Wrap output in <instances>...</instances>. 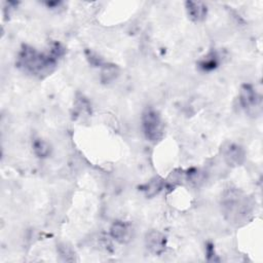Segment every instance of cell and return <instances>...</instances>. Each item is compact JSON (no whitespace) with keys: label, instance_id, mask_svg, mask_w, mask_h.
<instances>
[{"label":"cell","instance_id":"10","mask_svg":"<svg viewBox=\"0 0 263 263\" xmlns=\"http://www.w3.org/2000/svg\"><path fill=\"white\" fill-rule=\"evenodd\" d=\"M33 149H34V152L35 154L38 156V157H41V158H44V157H47L50 153V147L49 145L44 142L43 140H35L33 142Z\"/></svg>","mask_w":263,"mask_h":263},{"label":"cell","instance_id":"4","mask_svg":"<svg viewBox=\"0 0 263 263\" xmlns=\"http://www.w3.org/2000/svg\"><path fill=\"white\" fill-rule=\"evenodd\" d=\"M239 102L247 114L251 116H259L262 111V97L253 86L245 84L239 91Z\"/></svg>","mask_w":263,"mask_h":263},{"label":"cell","instance_id":"12","mask_svg":"<svg viewBox=\"0 0 263 263\" xmlns=\"http://www.w3.org/2000/svg\"><path fill=\"white\" fill-rule=\"evenodd\" d=\"M59 252H60V256L63 258V260L65 261H75V254L73 252V250L67 246V245H61L59 247Z\"/></svg>","mask_w":263,"mask_h":263},{"label":"cell","instance_id":"7","mask_svg":"<svg viewBox=\"0 0 263 263\" xmlns=\"http://www.w3.org/2000/svg\"><path fill=\"white\" fill-rule=\"evenodd\" d=\"M110 234L116 241L120 243H126L132 238L133 227L127 222L116 221L110 228Z\"/></svg>","mask_w":263,"mask_h":263},{"label":"cell","instance_id":"5","mask_svg":"<svg viewBox=\"0 0 263 263\" xmlns=\"http://www.w3.org/2000/svg\"><path fill=\"white\" fill-rule=\"evenodd\" d=\"M224 160L228 165L237 166L245 161L246 153L241 146L235 143H226L221 149Z\"/></svg>","mask_w":263,"mask_h":263},{"label":"cell","instance_id":"1","mask_svg":"<svg viewBox=\"0 0 263 263\" xmlns=\"http://www.w3.org/2000/svg\"><path fill=\"white\" fill-rule=\"evenodd\" d=\"M63 53L64 48L59 43H54L48 53H43L32 46L24 45L17 55L16 66L28 74L42 78L55 69L58 59Z\"/></svg>","mask_w":263,"mask_h":263},{"label":"cell","instance_id":"11","mask_svg":"<svg viewBox=\"0 0 263 263\" xmlns=\"http://www.w3.org/2000/svg\"><path fill=\"white\" fill-rule=\"evenodd\" d=\"M199 65H200V68L202 70H204V71L213 70L218 65V57H217V54L215 52L209 53L206 57H204L203 60L200 61Z\"/></svg>","mask_w":263,"mask_h":263},{"label":"cell","instance_id":"3","mask_svg":"<svg viewBox=\"0 0 263 263\" xmlns=\"http://www.w3.org/2000/svg\"><path fill=\"white\" fill-rule=\"evenodd\" d=\"M142 126L145 137L153 143L158 142L163 137V122L159 113L148 108L142 115Z\"/></svg>","mask_w":263,"mask_h":263},{"label":"cell","instance_id":"8","mask_svg":"<svg viewBox=\"0 0 263 263\" xmlns=\"http://www.w3.org/2000/svg\"><path fill=\"white\" fill-rule=\"evenodd\" d=\"M186 9L189 17L194 22H200L204 20L206 15V6L203 2L187 1Z\"/></svg>","mask_w":263,"mask_h":263},{"label":"cell","instance_id":"6","mask_svg":"<svg viewBox=\"0 0 263 263\" xmlns=\"http://www.w3.org/2000/svg\"><path fill=\"white\" fill-rule=\"evenodd\" d=\"M145 245L150 253L155 256H159L165 251L166 238L161 232L157 230H151L146 234Z\"/></svg>","mask_w":263,"mask_h":263},{"label":"cell","instance_id":"2","mask_svg":"<svg viewBox=\"0 0 263 263\" xmlns=\"http://www.w3.org/2000/svg\"><path fill=\"white\" fill-rule=\"evenodd\" d=\"M222 204L224 214L232 223L238 224L246 221L251 212V204L247 196L235 189L226 192Z\"/></svg>","mask_w":263,"mask_h":263},{"label":"cell","instance_id":"9","mask_svg":"<svg viewBox=\"0 0 263 263\" xmlns=\"http://www.w3.org/2000/svg\"><path fill=\"white\" fill-rule=\"evenodd\" d=\"M163 186V181L159 178H154L153 180H151L150 182H148L144 188L143 191L146 193L147 196H154L155 194H157L161 188Z\"/></svg>","mask_w":263,"mask_h":263}]
</instances>
